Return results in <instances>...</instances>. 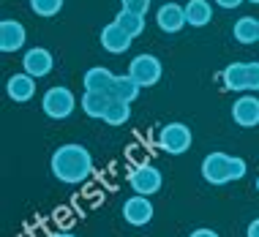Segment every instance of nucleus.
<instances>
[{"label": "nucleus", "mask_w": 259, "mask_h": 237, "mask_svg": "<svg viewBox=\"0 0 259 237\" xmlns=\"http://www.w3.org/2000/svg\"><path fill=\"white\" fill-rule=\"evenodd\" d=\"M248 3H256V6H259V0H248Z\"/></svg>", "instance_id": "nucleus-30"}, {"label": "nucleus", "mask_w": 259, "mask_h": 237, "mask_svg": "<svg viewBox=\"0 0 259 237\" xmlns=\"http://www.w3.org/2000/svg\"><path fill=\"white\" fill-rule=\"evenodd\" d=\"M232 120L240 128H254V125H259V99L254 93H243L232 104Z\"/></svg>", "instance_id": "nucleus-9"}, {"label": "nucleus", "mask_w": 259, "mask_h": 237, "mask_svg": "<svg viewBox=\"0 0 259 237\" xmlns=\"http://www.w3.org/2000/svg\"><path fill=\"white\" fill-rule=\"evenodd\" d=\"M248 66V93L259 90V63H246Z\"/></svg>", "instance_id": "nucleus-24"}, {"label": "nucleus", "mask_w": 259, "mask_h": 237, "mask_svg": "<svg viewBox=\"0 0 259 237\" xmlns=\"http://www.w3.org/2000/svg\"><path fill=\"white\" fill-rule=\"evenodd\" d=\"M55 237H76V234H71V232H60V234H55Z\"/></svg>", "instance_id": "nucleus-28"}, {"label": "nucleus", "mask_w": 259, "mask_h": 237, "mask_svg": "<svg viewBox=\"0 0 259 237\" xmlns=\"http://www.w3.org/2000/svg\"><path fill=\"white\" fill-rule=\"evenodd\" d=\"M183 9H186V25L191 27H205L213 19V6L207 0H188Z\"/></svg>", "instance_id": "nucleus-16"}, {"label": "nucleus", "mask_w": 259, "mask_h": 237, "mask_svg": "<svg viewBox=\"0 0 259 237\" xmlns=\"http://www.w3.org/2000/svg\"><path fill=\"white\" fill-rule=\"evenodd\" d=\"M153 213H156V210H153L150 197H139V194H134L131 199L123 202V218H125V224H131V226L150 224Z\"/></svg>", "instance_id": "nucleus-7"}, {"label": "nucleus", "mask_w": 259, "mask_h": 237, "mask_svg": "<svg viewBox=\"0 0 259 237\" xmlns=\"http://www.w3.org/2000/svg\"><path fill=\"white\" fill-rule=\"evenodd\" d=\"M128 185H131V191H134V194H139V197H150V194H156L161 188L158 166H153V164L134 166V169L128 172Z\"/></svg>", "instance_id": "nucleus-6"}, {"label": "nucleus", "mask_w": 259, "mask_h": 237, "mask_svg": "<svg viewBox=\"0 0 259 237\" xmlns=\"http://www.w3.org/2000/svg\"><path fill=\"white\" fill-rule=\"evenodd\" d=\"M221 82L227 90L235 93H248V66L246 63H229L221 71Z\"/></svg>", "instance_id": "nucleus-15"}, {"label": "nucleus", "mask_w": 259, "mask_h": 237, "mask_svg": "<svg viewBox=\"0 0 259 237\" xmlns=\"http://www.w3.org/2000/svg\"><path fill=\"white\" fill-rule=\"evenodd\" d=\"M256 194H259V177H256Z\"/></svg>", "instance_id": "nucleus-29"}, {"label": "nucleus", "mask_w": 259, "mask_h": 237, "mask_svg": "<svg viewBox=\"0 0 259 237\" xmlns=\"http://www.w3.org/2000/svg\"><path fill=\"white\" fill-rule=\"evenodd\" d=\"M117 76L109 71V68H101V66H93L88 68L85 76H82V85H85V90H90V93H112V87H115Z\"/></svg>", "instance_id": "nucleus-14"}, {"label": "nucleus", "mask_w": 259, "mask_h": 237, "mask_svg": "<svg viewBox=\"0 0 259 237\" xmlns=\"http://www.w3.org/2000/svg\"><path fill=\"white\" fill-rule=\"evenodd\" d=\"M156 25H158L164 33H180V30L186 27V9H183V6H178L175 0H172V3L158 6V11H156Z\"/></svg>", "instance_id": "nucleus-11"}, {"label": "nucleus", "mask_w": 259, "mask_h": 237, "mask_svg": "<svg viewBox=\"0 0 259 237\" xmlns=\"http://www.w3.org/2000/svg\"><path fill=\"white\" fill-rule=\"evenodd\" d=\"M27 41V30L17 19H3L0 22V50L3 52H19Z\"/></svg>", "instance_id": "nucleus-10"}, {"label": "nucleus", "mask_w": 259, "mask_h": 237, "mask_svg": "<svg viewBox=\"0 0 259 237\" xmlns=\"http://www.w3.org/2000/svg\"><path fill=\"white\" fill-rule=\"evenodd\" d=\"M128 76L137 82L139 87H153L161 79V60L156 55H137L128 63Z\"/></svg>", "instance_id": "nucleus-4"}, {"label": "nucleus", "mask_w": 259, "mask_h": 237, "mask_svg": "<svg viewBox=\"0 0 259 237\" xmlns=\"http://www.w3.org/2000/svg\"><path fill=\"white\" fill-rule=\"evenodd\" d=\"M229 166H232V156H227V153H210L202 161V177L210 185H227V183H232Z\"/></svg>", "instance_id": "nucleus-5"}, {"label": "nucleus", "mask_w": 259, "mask_h": 237, "mask_svg": "<svg viewBox=\"0 0 259 237\" xmlns=\"http://www.w3.org/2000/svg\"><path fill=\"white\" fill-rule=\"evenodd\" d=\"M191 142H194V136L186 123H166L158 131V148L164 153H169V156H183L191 148Z\"/></svg>", "instance_id": "nucleus-3"}, {"label": "nucleus", "mask_w": 259, "mask_h": 237, "mask_svg": "<svg viewBox=\"0 0 259 237\" xmlns=\"http://www.w3.org/2000/svg\"><path fill=\"white\" fill-rule=\"evenodd\" d=\"M128 117H131V104L112 99L107 115H104V123L107 125H123V123H128Z\"/></svg>", "instance_id": "nucleus-21"}, {"label": "nucleus", "mask_w": 259, "mask_h": 237, "mask_svg": "<svg viewBox=\"0 0 259 237\" xmlns=\"http://www.w3.org/2000/svg\"><path fill=\"white\" fill-rule=\"evenodd\" d=\"M52 175L66 185H79L93 175V156L85 145H60L58 150L52 153V161H50Z\"/></svg>", "instance_id": "nucleus-1"}, {"label": "nucleus", "mask_w": 259, "mask_h": 237, "mask_svg": "<svg viewBox=\"0 0 259 237\" xmlns=\"http://www.w3.org/2000/svg\"><path fill=\"white\" fill-rule=\"evenodd\" d=\"M109 96L107 93H90V90H85L82 93V101H79V107H82V112H85L88 117H96V120H104V115H107V109H109Z\"/></svg>", "instance_id": "nucleus-17"}, {"label": "nucleus", "mask_w": 259, "mask_h": 237, "mask_svg": "<svg viewBox=\"0 0 259 237\" xmlns=\"http://www.w3.org/2000/svg\"><path fill=\"white\" fill-rule=\"evenodd\" d=\"M246 237H259V218H254L246 229Z\"/></svg>", "instance_id": "nucleus-27"}, {"label": "nucleus", "mask_w": 259, "mask_h": 237, "mask_svg": "<svg viewBox=\"0 0 259 237\" xmlns=\"http://www.w3.org/2000/svg\"><path fill=\"white\" fill-rule=\"evenodd\" d=\"M74 107H76L74 93L63 85L50 87L44 93V99H41V109H44V115L52 117V120H66V117H71Z\"/></svg>", "instance_id": "nucleus-2"}, {"label": "nucleus", "mask_w": 259, "mask_h": 237, "mask_svg": "<svg viewBox=\"0 0 259 237\" xmlns=\"http://www.w3.org/2000/svg\"><path fill=\"white\" fill-rule=\"evenodd\" d=\"M188 237H219V232H213V229H194Z\"/></svg>", "instance_id": "nucleus-25"}, {"label": "nucleus", "mask_w": 259, "mask_h": 237, "mask_svg": "<svg viewBox=\"0 0 259 237\" xmlns=\"http://www.w3.org/2000/svg\"><path fill=\"white\" fill-rule=\"evenodd\" d=\"M6 93H9V99L14 104H27L33 99V93H36V79L25 71L11 74L9 82H6Z\"/></svg>", "instance_id": "nucleus-13"}, {"label": "nucleus", "mask_w": 259, "mask_h": 237, "mask_svg": "<svg viewBox=\"0 0 259 237\" xmlns=\"http://www.w3.org/2000/svg\"><path fill=\"white\" fill-rule=\"evenodd\" d=\"M115 22L128 33L131 38H137L139 33L145 30V14H137V11H128V9H120V14L115 17Z\"/></svg>", "instance_id": "nucleus-20"}, {"label": "nucleus", "mask_w": 259, "mask_h": 237, "mask_svg": "<svg viewBox=\"0 0 259 237\" xmlns=\"http://www.w3.org/2000/svg\"><path fill=\"white\" fill-rule=\"evenodd\" d=\"M52 68H55V58H52L50 50H44V46H33V50L25 52L22 71L30 74L33 79H41V76L52 74Z\"/></svg>", "instance_id": "nucleus-8"}, {"label": "nucleus", "mask_w": 259, "mask_h": 237, "mask_svg": "<svg viewBox=\"0 0 259 237\" xmlns=\"http://www.w3.org/2000/svg\"><path fill=\"white\" fill-rule=\"evenodd\" d=\"M30 9H33L36 17L50 19V17H58V14H60L63 0H30Z\"/></svg>", "instance_id": "nucleus-22"}, {"label": "nucleus", "mask_w": 259, "mask_h": 237, "mask_svg": "<svg viewBox=\"0 0 259 237\" xmlns=\"http://www.w3.org/2000/svg\"><path fill=\"white\" fill-rule=\"evenodd\" d=\"M232 36L240 44H259V19L256 17H240L232 27Z\"/></svg>", "instance_id": "nucleus-18"}, {"label": "nucleus", "mask_w": 259, "mask_h": 237, "mask_svg": "<svg viewBox=\"0 0 259 237\" xmlns=\"http://www.w3.org/2000/svg\"><path fill=\"white\" fill-rule=\"evenodd\" d=\"M131 41H134V38H131L117 22H109V25L101 27V46H104L109 55H123V52H128V50H131Z\"/></svg>", "instance_id": "nucleus-12"}, {"label": "nucleus", "mask_w": 259, "mask_h": 237, "mask_svg": "<svg viewBox=\"0 0 259 237\" xmlns=\"http://www.w3.org/2000/svg\"><path fill=\"white\" fill-rule=\"evenodd\" d=\"M120 3H123V9H128V11L148 14V9H150V3H153V0H120Z\"/></svg>", "instance_id": "nucleus-23"}, {"label": "nucleus", "mask_w": 259, "mask_h": 237, "mask_svg": "<svg viewBox=\"0 0 259 237\" xmlns=\"http://www.w3.org/2000/svg\"><path fill=\"white\" fill-rule=\"evenodd\" d=\"M139 90H142V87H139L128 74H123V76H117V82H115V87H112L109 99H115V101H125V104H134V99L139 96Z\"/></svg>", "instance_id": "nucleus-19"}, {"label": "nucleus", "mask_w": 259, "mask_h": 237, "mask_svg": "<svg viewBox=\"0 0 259 237\" xmlns=\"http://www.w3.org/2000/svg\"><path fill=\"white\" fill-rule=\"evenodd\" d=\"M164 3H172V0H164Z\"/></svg>", "instance_id": "nucleus-31"}, {"label": "nucleus", "mask_w": 259, "mask_h": 237, "mask_svg": "<svg viewBox=\"0 0 259 237\" xmlns=\"http://www.w3.org/2000/svg\"><path fill=\"white\" fill-rule=\"evenodd\" d=\"M240 3H246V0H215V6H221V9H237Z\"/></svg>", "instance_id": "nucleus-26"}]
</instances>
